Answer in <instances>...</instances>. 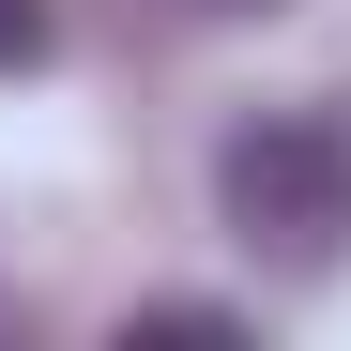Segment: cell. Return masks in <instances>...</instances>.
I'll list each match as a JSON object with an SVG mask.
<instances>
[{
    "label": "cell",
    "mask_w": 351,
    "mask_h": 351,
    "mask_svg": "<svg viewBox=\"0 0 351 351\" xmlns=\"http://www.w3.org/2000/svg\"><path fill=\"white\" fill-rule=\"evenodd\" d=\"M214 199H229V229H245L275 275H321V260L351 245V123L260 107V123L214 153Z\"/></svg>",
    "instance_id": "1"
},
{
    "label": "cell",
    "mask_w": 351,
    "mask_h": 351,
    "mask_svg": "<svg viewBox=\"0 0 351 351\" xmlns=\"http://www.w3.org/2000/svg\"><path fill=\"white\" fill-rule=\"evenodd\" d=\"M46 62V0H0V77H31Z\"/></svg>",
    "instance_id": "2"
}]
</instances>
